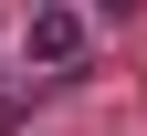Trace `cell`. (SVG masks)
<instances>
[{
	"label": "cell",
	"mask_w": 147,
	"mask_h": 136,
	"mask_svg": "<svg viewBox=\"0 0 147 136\" xmlns=\"http://www.w3.org/2000/svg\"><path fill=\"white\" fill-rule=\"evenodd\" d=\"M84 52H95L84 0H32V21H21V63H32V73H84Z\"/></svg>",
	"instance_id": "6da1fadb"
},
{
	"label": "cell",
	"mask_w": 147,
	"mask_h": 136,
	"mask_svg": "<svg viewBox=\"0 0 147 136\" xmlns=\"http://www.w3.org/2000/svg\"><path fill=\"white\" fill-rule=\"evenodd\" d=\"M95 11H126V0H95Z\"/></svg>",
	"instance_id": "7a4b0ae2"
}]
</instances>
